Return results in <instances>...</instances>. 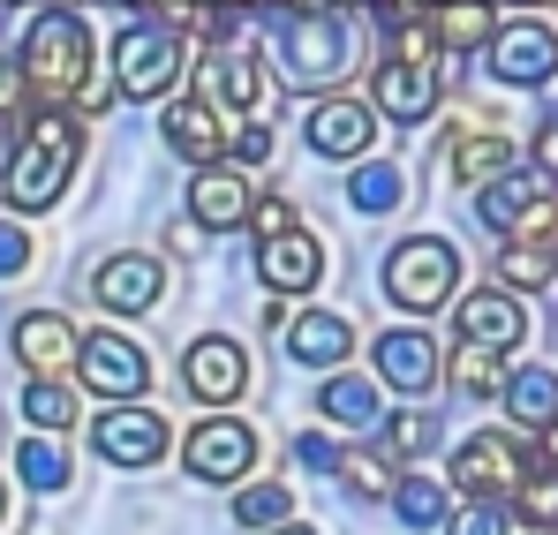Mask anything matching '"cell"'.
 Instances as JSON below:
<instances>
[{
  "label": "cell",
  "mask_w": 558,
  "mask_h": 535,
  "mask_svg": "<svg viewBox=\"0 0 558 535\" xmlns=\"http://www.w3.org/2000/svg\"><path fill=\"white\" fill-rule=\"evenodd\" d=\"M76 151H84V129L69 113H23V136L8 151V174H0V196L15 211H46L61 204V189L76 174Z\"/></svg>",
  "instance_id": "6da1fadb"
},
{
  "label": "cell",
  "mask_w": 558,
  "mask_h": 535,
  "mask_svg": "<svg viewBox=\"0 0 558 535\" xmlns=\"http://www.w3.org/2000/svg\"><path fill=\"white\" fill-rule=\"evenodd\" d=\"M15 69H23V84L38 90V98L69 106L76 90L92 84V23H84V15H69V8H46V15L23 31Z\"/></svg>",
  "instance_id": "7a4b0ae2"
},
{
  "label": "cell",
  "mask_w": 558,
  "mask_h": 535,
  "mask_svg": "<svg viewBox=\"0 0 558 535\" xmlns=\"http://www.w3.org/2000/svg\"><path fill=\"white\" fill-rule=\"evenodd\" d=\"M453 287H461V250H453L446 234H408V242H392V257H385V302H392V309L430 317V309L453 302Z\"/></svg>",
  "instance_id": "3957f363"
},
{
  "label": "cell",
  "mask_w": 558,
  "mask_h": 535,
  "mask_svg": "<svg viewBox=\"0 0 558 535\" xmlns=\"http://www.w3.org/2000/svg\"><path fill=\"white\" fill-rule=\"evenodd\" d=\"M475 219L506 242H551L558 234V181L551 174H490L475 189Z\"/></svg>",
  "instance_id": "277c9868"
},
{
  "label": "cell",
  "mask_w": 558,
  "mask_h": 535,
  "mask_svg": "<svg viewBox=\"0 0 558 535\" xmlns=\"http://www.w3.org/2000/svg\"><path fill=\"white\" fill-rule=\"evenodd\" d=\"M279 61H287V84H332V76H348V23L332 15V8H279Z\"/></svg>",
  "instance_id": "5b68a950"
},
{
  "label": "cell",
  "mask_w": 558,
  "mask_h": 535,
  "mask_svg": "<svg viewBox=\"0 0 558 535\" xmlns=\"http://www.w3.org/2000/svg\"><path fill=\"white\" fill-rule=\"evenodd\" d=\"M174 76H182V31L174 23L144 15V23H129L113 38V84H121V98H159V90H174Z\"/></svg>",
  "instance_id": "8992f818"
},
{
  "label": "cell",
  "mask_w": 558,
  "mask_h": 535,
  "mask_svg": "<svg viewBox=\"0 0 558 535\" xmlns=\"http://www.w3.org/2000/svg\"><path fill=\"white\" fill-rule=\"evenodd\" d=\"M521 475H529V438H513V430H475L453 452V490L461 498H513Z\"/></svg>",
  "instance_id": "52a82bcc"
},
{
  "label": "cell",
  "mask_w": 558,
  "mask_h": 535,
  "mask_svg": "<svg viewBox=\"0 0 558 535\" xmlns=\"http://www.w3.org/2000/svg\"><path fill=\"white\" fill-rule=\"evenodd\" d=\"M483 53H490V76H498V84H521V90H529V84H551V76H558V31L544 23V15L498 23Z\"/></svg>",
  "instance_id": "ba28073f"
},
{
  "label": "cell",
  "mask_w": 558,
  "mask_h": 535,
  "mask_svg": "<svg viewBox=\"0 0 558 535\" xmlns=\"http://www.w3.org/2000/svg\"><path fill=\"white\" fill-rule=\"evenodd\" d=\"M182 467L196 483H242L250 467H257V430L250 423H234V415H211V423H196L182 446Z\"/></svg>",
  "instance_id": "9c48e42d"
},
{
  "label": "cell",
  "mask_w": 558,
  "mask_h": 535,
  "mask_svg": "<svg viewBox=\"0 0 558 535\" xmlns=\"http://www.w3.org/2000/svg\"><path fill=\"white\" fill-rule=\"evenodd\" d=\"M76 377H84V392L136 400L151 385V355L136 340H121V332H92V340H76Z\"/></svg>",
  "instance_id": "30bf717a"
},
{
  "label": "cell",
  "mask_w": 558,
  "mask_h": 535,
  "mask_svg": "<svg viewBox=\"0 0 558 535\" xmlns=\"http://www.w3.org/2000/svg\"><path fill=\"white\" fill-rule=\"evenodd\" d=\"M98 452L113 460V467H151V460H167V415H151V408H129V400H113L106 415L92 423Z\"/></svg>",
  "instance_id": "8fae6325"
},
{
  "label": "cell",
  "mask_w": 558,
  "mask_h": 535,
  "mask_svg": "<svg viewBox=\"0 0 558 535\" xmlns=\"http://www.w3.org/2000/svg\"><path fill=\"white\" fill-rule=\"evenodd\" d=\"M159 287H167V271H159V257H144V250H121V257H106V265L92 271L98 309H113V317L159 309Z\"/></svg>",
  "instance_id": "7c38bea8"
},
{
  "label": "cell",
  "mask_w": 558,
  "mask_h": 535,
  "mask_svg": "<svg viewBox=\"0 0 558 535\" xmlns=\"http://www.w3.org/2000/svg\"><path fill=\"white\" fill-rule=\"evenodd\" d=\"M521 332H529V309L513 302V287H475V294H461V348L506 355V348H521Z\"/></svg>",
  "instance_id": "4fadbf2b"
},
{
  "label": "cell",
  "mask_w": 558,
  "mask_h": 535,
  "mask_svg": "<svg viewBox=\"0 0 558 535\" xmlns=\"http://www.w3.org/2000/svg\"><path fill=\"white\" fill-rule=\"evenodd\" d=\"M76 340H84V332H76L61 309H31V317H15V332H8V348H15V362H23L31 377H69Z\"/></svg>",
  "instance_id": "5bb4252c"
},
{
  "label": "cell",
  "mask_w": 558,
  "mask_h": 535,
  "mask_svg": "<svg viewBox=\"0 0 558 535\" xmlns=\"http://www.w3.org/2000/svg\"><path fill=\"white\" fill-rule=\"evenodd\" d=\"M182 385L196 400H211V408H227L242 385H250V355L234 348V340H219V332H204V340H189L182 355Z\"/></svg>",
  "instance_id": "9a60e30c"
},
{
  "label": "cell",
  "mask_w": 558,
  "mask_h": 535,
  "mask_svg": "<svg viewBox=\"0 0 558 535\" xmlns=\"http://www.w3.org/2000/svg\"><path fill=\"white\" fill-rule=\"evenodd\" d=\"M430 106H438V69L430 61H385L371 76L377 121H430Z\"/></svg>",
  "instance_id": "2e32d148"
},
{
  "label": "cell",
  "mask_w": 558,
  "mask_h": 535,
  "mask_svg": "<svg viewBox=\"0 0 558 535\" xmlns=\"http://www.w3.org/2000/svg\"><path fill=\"white\" fill-rule=\"evenodd\" d=\"M250 204H257V181L242 174V167H204V174L189 181V219H196V227H211V234L242 227V219H250Z\"/></svg>",
  "instance_id": "e0dca14e"
},
{
  "label": "cell",
  "mask_w": 558,
  "mask_h": 535,
  "mask_svg": "<svg viewBox=\"0 0 558 535\" xmlns=\"http://www.w3.org/2000/svg\"><path fill=\"white\" fill-rule=\"evenodd\" d=\"M310 151H325V159H363L377 136V113L363 98H325V106H310Z\"/></svg>",
  "instance_id": "ac0fdd59"
},
{
  "label": "cell",
  "mask_w": 558,
  "mask_h": 535,
  "mask_svg": "<svg viewBox=\"0 0 558 535\" xmlns=\"http://www.w3.org/2000/svg\"><path fill=\"white\" fill-rule=\"evenodd\" d=\"M377 377L392 385V392H430L438 377H446V355H438V340L430 332H377Z\"/></svg>",
  "instance_id": "d6986e66"
},
{
  "label": "cell",
  "mask_w": 558,
  "mask_h": 535,
  "mask_svg": "<svg viewBox=\"0 0 558 535\" xmlns=\"http://www.w3.org/2000/svg\"><path fill=\"white\" fill-rule=\"evenodd\" d=\"M159 136H167V151H182L196 167H219V151H227V129H219V106L211 98H174L167 113H159Z\"/></svg>",
  "instance_id": "ffe728a7"
},
{
  "label": "cell",
  "mask_w": 558,
  "mask_h": 535,
  "mask_svg": "<svg viewBox=\"0 0 558 535\" xmlns=\"http://www.w3.org/2000/svg\"><path fill=\"white\" fill-rule=\"evenodd\" d=\"M196 98H211V106H227V113H257L265 106V69L242 53V46H211V61H204V90Z\"/></svg>",
  "instance_id": "44dd1931"
},
{
  "label": "cell",
  "mask_w": 558,
  "mask_h": 535,
  "mask_svg": "<svg viewBox=\"0 0 558 535\" xmlns=\"http://www.w3.org/2000/svg\"><path fill=\"white\" fill-rule=\"evenodd\" d=\"M317 271H325V250H317L302 227H287V234H272V242H257V279H265L272 294H310Z\"/></svg>",
  "instance_id": "7402d4cb"
},
{
  "label": "cell",
  "mask_w": 558,
  "mask_h": 535,
  "mask_svg": "<svg viewBox=\"0 0 558 535\" xmlns=\"http://www.w3.org/2000/svg\"><path fill=\"white\" fill-rule=\"evenodd\" d=\"M423 23H430V46H438V53H483L490 31H498L490 0H430Z\"/></svg>",
  "instance_id": "603a6c76"
},
{
  "label": "cell",
  "mask_w": 558,
  "mask_h": 535,
  "mask_svg": "<svg viewBox=\"0 0 558 535\" xmlns=\"http://www.w3.org/2000/svg\"><path fill=\"white\" fill-rule=\"evenodd\" d=\"M348 348H355V325H348V317H332V309H302V317L287 325V355L310 362V369L348 362Z\"/></svg>",
  "instance_id": "cb8c5ba5"
},
{
  "label": "cell",
  "mask_w": 558,
  "mask_h": 535,
  "mask_svg": "<svg viewBox=\"0 0 558 535\" xmlns=\"http://www.w3.org/2000/svg\"><path fill=\"white\" fill-rule=\"evenodd\" d=\"M506 415L521 423V438H536L544 423H558V369H544V362H529V369H513L506 385Z\"/></svg>",
  "instance_id": "d4e9b609"
},
{
  "label": "cell",
  "mask_w": 558,
  "mask_h": 535,
  "mask_svg": "<svg viewBox=\"0 0 558 535\" xmlns=\"http://www.w3.org/2000/svg\"><path fill=\"white\" fill-rule=\"evenodd\" d=\"M513 167V144L498 136V129H461L453 144H446V174L453 181H490Z\"/></svg>",
  "instance_id": "484cf974"
},
{
  "label": "cell",
  "mask_w": 558,
  "mask_h": 535,
  "mask_svg": "<svg viewBox=\"0 0 558 535\" xmlns=\"http://www.w3.org/2000/svg\"><path fill=\"white\" fill-rule=\"evenodd\" d=\"M317 415H325V423H340V430H377V423H385V408H377V385H371V377H325Z\"/></svg>",
  "instance_id": "4316f807"
},
{
  "label": "cell",
  "mask_w": 558,
  "mask_h": 535,
  "mask_svg": "<svg viewBox=\"0 0 558 535\" xmlns=\"http://www.w3.org/2000/svg\"><path fill=\"white\" fill-rule=\"evenodd\" d=\"M23 423H31L38 438H61L69 423H84V415H76L69 377H31V385H23Z\"/></svg>",
  "instance_id": "83f0119b"
},
{
  "label": "cell",
  "mask_w": 558,
  "mask_h": 535,
  "mask_svg": "<svg viewBox=\"0 0 558 535\" xmlns=\"http://www.w3.org/2000/svg\"><path fill=\"white\" fill-rule=\"evenodd\" d=\"M15 475L31 490H69L76 483V460H69V446H53V438H23L15 446Z\"/></svg>",
  "instance_id": "f1b7e54d"
},
{
  "label": "cell",
  "mask_w": 558,
  "mask_h": 535,
  "mask_svg": "<svg viewBox=\"0 0 558 535\" xmlns=\"http://www.w3.org/2000/svg\"><path fill=\"white\" fill-rule=\"evenodd\" d=\"M551 279H558L551 242H506V250H498V287H529V294H536V287H551Z\"/></svg>",
  "instance_id": "f546056e"
},
{
  "label": "cell",
  "mask_w": 558,
  "mask_h": 535,
  "mask_svg": "<svg viewBox=\"0 0 558 535\" xmlns=\"http://www.w3.org/2000/svg\"><path fill=\"white\" fill-rule=\"evenodd\" d=\"M392 506H400L408 528H446V513H453L446 483H430V475H400V483H392Z\"/></svg>",
  "instance_id": "4dcf8cb0"
},
{
  "label": "cell",
  "mask_w": 558,
  "mask_h": 535,
  "mask_svg": "<svg viewBox=\"0 0 558 535\" xmlns=\"http://www.w3.org/2000/svg\"><path fill=\"white\" fill-rule=\"evenodd\" d=\"M513 513H521L536 535L558 528V467H529V475L513 483Z\"/></svg>",
  "instance_id": "1f68e13d"
},
{
  "label": "cell",
  "mask_w": 558,
  "mask_h": 535,
  "mask_svg": "<svg viewBox=\"0 0 558 535\" xmlns=\"http://www.w3.org/2000/svg\"><path fill=\"white\" fill-rule=\"evenodd\" d=\"M400 196H408V181H400V167H385V159L355 167V181H348V204L355 211H392Z\"/></svg>",
  "instance_id": "d6a6232c"
},
{
  "label": "cell",
  "mask_w": 558,
  "mask_h": 535,
  "mask_svg": "<svg viewBox=\"0 0 558 535\" xmlns=\"http://www.w3.org/2000/svg\"><path fill=\"white\" fill-rule=\"evenodd\" d=\"M332 475H340V483H348V490H355V498H385V490H392V483H400V475H392V460H385V452H340V467H332Z\"/></svg>",
  "instance_id": "836d02e7"
},
{
  "label": "cell",
  "mask_w": 558,
  "mask_h": 535,
  "mask_svg": "<svg viewBox=\"0 0 558 535\" xmlns=\"http://www.w3.org/2000/svg\"><path fill=\"white\" fill-rule=\"evenodd\" d=\"M377 438H385V460H415V452L438 446V423H430L423 408H408V415H392V423H385Z\"/></svg>",
  "instance_id": "e575fe53"
},
{
  "label": "cell",
  "mask_w": 558,
  "mask_h": 535,
  "mask_svg": "<svg viewBox=\"0 0 558 535\" xmlns=\"http://www.w3.org/2000/svg\"><path fill=\"white\" fill-rule=\"evenodd\" d=\"M453 385H461L468 400H490V392L506 385V369H498L490 348H461V355H453Z\"/></svg>",
  "instance_id": "d590c367"
},
{
  "label": "cell",
  "mask_w": 558,
  "mask_h": 535,
  "mask_svg": "<svg viewBox=\"0 0 558 535\" xmlns=\"http://www.w3.org/2000/svg\"><path fill=\"white\" fill-rule=\"evenodd\" d=\"M234 521H242V528H279V521H287V490H279V483L242 490V498H234Z\"/></svg>",
  "instance_id": "8d00e7d4"
},
{
  "label": "cell",
  "mask_w": 558,
  "mask_h": 535,
  "mask_svg": "<svg viewBox=\"0 0 558 535\" xmlns=\"http://www.w3.org/2000/svg\"><path fill=\"white\" fill-rule=\"evenodd\" d=\"M446 535H506V513H498V498H468L461 513H446Z\"/></svg>",
  "instance_id": "74e56055"
},
{
  "label": "cell",
  "mask_w": 558,
  "mask_h": 535,
  "mask_svg": "<svg viewBox=\"0 0 558 535\" xmlns=\"http://www.w3.org/2000/svg\"><path fill=\"white\" fill-rule=\"evenodd\" d=\"M287 227H294V204H287V196H257V204H250V234H257V242H272Z\"/></svg>",
  "instance_id": "f35d334b"
},
{
  "label": "cell",
  "mask_w": 558,
  "mask_h": 535,
  "mask_svg": "<svg viewBox=\"0 0 558 535\" xmlns=\"http://www.w3.org/2000/svg\"><path fill=\"white\" fill-rule=\"evenodd\" d=\"M227 151H234L242 167H265V159H272V129H257V121H242V129H227Z\"/></svg>",
  "instance_id": "ab89813d"
},
{
  "label": "cell",
  "mask_w": 558,
  "mask_h": 535,
  "mask_svg": "<svg viewBox=\"0 0 558 535\" xmlns=\"http://www.w3.org/2000/svg\"><path fill=\"white\" fill-rule=\"evenodd\" d=\"M23 265H31V234L0 211V279H8V271H23Z\"/></svg>",
  "instance_id": "60d3db41"
},
{
  "label": "cell",
  "mask_w": 558,
  "mask_h": 535,
  "mask_svg": "<svg viewBox=\"0 0 558 535\" xmlns=\"http://www.w3.org/2000/svg\"><path fill=\"white\" fill-rule=\"evenodd\" d=\"M0 106H8V113H23V106H31V84H23V69H15V61H0Z\"/></svg>",
  "instance_id": "b9f144b4"
},
{
  "label": "cell",
  "mask_w": 558,
  "mask_h": 535,
  "mask_svg": "<svg viewBox=\"0 0 558 535\" xmlns=\"http://www.w3.org/2000/svg\"><path fill=\"white\" fill-rule=\"evenodd\" d=\"M415 15H430V0H377V23H385V31H400V23H415Z\"/></svg>",
  "instance_id": "7bdbcfd3"
},
{
  "label": "cell",
  "mask_w": 558,
  "mask_h": 535,
  "mask_svg": "<svg viewBox=\"0 0 558 535\" xmlns=\"http://www.w3.org/2000/svg\"><path fill=\"white\" fill-rule=\"evenodd\" d=\"M536 174H551V181H558V113L544 121V129H536Z\"/></svg>",
  "instance_id": "ee69618b"
},
{
  "label": "cell",
  "mask_w": 558,
  "mask_h": 535,
  "mask_svg": "<svg viewBox=\"0 0 558 535\" xmlns=\"http://www.w3.org/2000/svg\"><path fill=\"white\" fill-rule=\"evenodd\" d=\"M302 467H325V475H332V467H340V446H332V438H302Z\"/></svg>",
  "instance_id": "f6af8a7d"
},
{
  "label": "cell",
  "mask_w": 558,
  "mask_h": 535,
  "mask_svg": "<svg viewBox=\"0 0 558 535\" xmlns=\"http://www.w3.org/2000/svg\"><path fill=\"white\" fill-rule=\"evenodd\" d=\"M144 15H159V23H189L196 15V0H136Z\"/></svg>",
  "instance_id": "bcb514c9"
},
{
  "label": "cell",
  "mask_w": 558,
  "mask_h": 535,
  "mask_svg": "<svg viewBox=\"0 0 558 535\" xmlns=\"http://www.w3.org/2000/svg\"><path fill=\"white\" fill-rule=\"evenodd\" d=\"M279 535H325V528H317V521H287Z\"/></svg>",
  "instance_id": "7dc6e473"
},
{
  "label": "cell",
  "mask_w": 558,
  "mask_h": 535,
  "mask_svg": "<svg viewBox=\"0 0 558 535\" xmlns=\"http://www.w3.org/2000/svg\"><path fill=\"white\" fill-rule=\"evenodd\" d=\"M0 506H8V490H0Z\"/></svg>",
  "instance_id": "c3c4849f"
},
{
  "label": "cell",
  "mask_w": 558,
  "mask_h": 535,
  "mask_svg": "<svg viewBox=\"0 0 558 535\" xmlns=\"http://www.w3.org/2000/svg\"><path fill=\"white\" fill-rule=\"evenodd\" d=\"M521 8H529V0H521Z\"/></svg>",
  "instance_id": "681fc988"
}]
</instances>
